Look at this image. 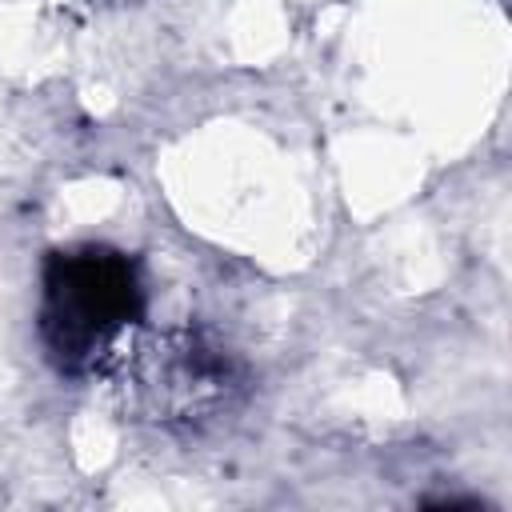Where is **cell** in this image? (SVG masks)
Returning <instances> with one entry per match:
<instances>
[{
    "label": "cell",
    "mask_w": 512,
    "mask_h": 512,
    "mask_svg": "<svg viewBox=\"0 0 512 512\" xmlns=\"http://www.w3.org/2000/svg\"><path fill=\"white\" fill-rule=\"evenodd\" d=\"M140 304V280L128 256L108 248L56 252L44 268V344L60 368L80 372L140 316Z\"/></svg>",
    "instance_id": "obj_1"
}]
</instances>
